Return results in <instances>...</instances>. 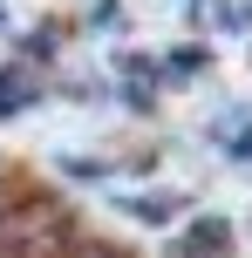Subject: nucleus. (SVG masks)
Returning <instances> with one entry per match:
<instances>
[{
  "instance_id": "f257e3e1",
  "label": "nucleus",
  "mask_w": 252,
  "mask_h": 258,
  "mask_svg": "<svg viewBox=\"0 0 252 258\" xmlns=\"http://www.w3.org/2000/svg\"><path fill=\"white\" fill-rule=\"evenodd\" d=\"M171 258H232V224L225 218H198L184 238H171Z\"/></svg>"
},
{
  "instance_id": "f03ea898",
  "label": "nucleus",
  "mask_w": 252,
  "mask_h": 258,
  "mask_svg": "<svg viewBox=\"0 0 252 258\" xmlns=\"http://www.w3.org/2000/svg\"><path fill=\"white\" fill-rule=\"evenodd\" d=\"M34 82H27L21 75V68H0V116H14V109H27V102H34Z\"/></svg>"
},
{
  "instance_id": "7ed1b4c3",
  "label": "nucleus",
  "mask_w": 252,
  "mask_h": 258,
  "mask_svg": "<svg viewBox=\"0 0 252 258\" xmlns=\"http://www.w3.org/2000/svg\"><path fill=\"white\" fill-rule=\"evenodd\" d=\"M123 211H130V218H143V224H164V218H177V211H184V197H123Z\"/></svg>"
}]
</instances>
